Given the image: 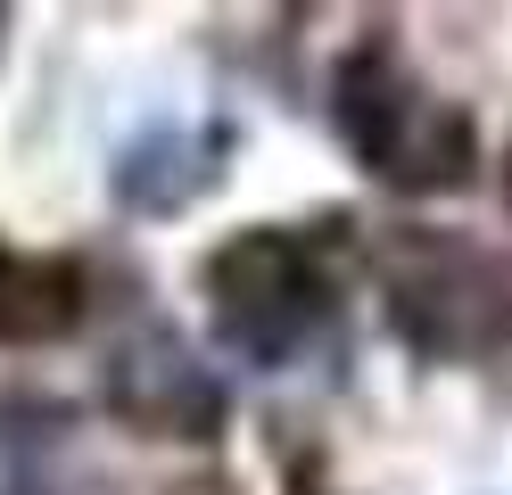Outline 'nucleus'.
Returning a JSON list of instances; mask_svg holds the SVG:
<instances>
[{
  "label": "nucleus",
  "mask_w": 512,
  "mask_h": 495,
  "mask_svg": "<svg viewBox=\"0 0 512 495\" xmlns=\"http://www.w3.org/2000/svg\"><path fill=\"white\" fill-rule=\"evenodd\" d=\"M331 124H339V141L356 149L364 174L389 182V190H405V198L463 190V182L479 174V124H471V108L438 99V91L397 58V42H380V33L339 58Z\"/></svg>",
  "instance_id": "nucleus-1"
},
{
  "label": "nucleus",
  "mask_w": 512,
  "mask_h": 495,
  "mask_svg": "<svg viewBox=\"0 0 512 495\" xmlns=\"http://www.w3.org/2000/svg\"><path fill=\"white\" fill-rule=\"evenodd\" d=\"M199 289L215 306L223 347L248 363H290L339 306V273L323 240H306L290 223H256V231H232L223 248H207Z\"/></svg>",
  "instance_id": "nucleus-2"
},
{
  "label": "nucleus",
  "mask_w": 512,
  "mask_h": 495,
  "mask_svg": "<svg viewBox=\"0 0 512 495\" xmlns=\"http://www.w3.org/2000/svg\"><path fill=\"white\" fill-rule=\"evenodd\" d=\"M389 322L430 363H479L512 347V281L471 240H413L389 264Z\"/></svg>",
  "instance_id": "nucleus-3"
},
{
  "label": "nucleus",
  "mask_w": 512,
  "mask_h": 495,
  "mask_svg": "<svg viewBox=\"0 0 512 495\" xmlns=\"http://www.w3.org/2000/svg\"><path fill=\"white\" fill-rule=\"evenodd\" d=\"M100 396L124 429L141 438H215L223 429V380L215 363H199V347L174 322H133L100 363Z\"/></svg>",
  "instance_id": "nucleus-4"
},
{
  "label": "nucleus",
  "mask_w": 512,
  "mask_h": 495,
  "mask_svg": "<svg viewBox=\"0 0 512 495\" xmlns=\"http://www.w3.org/2000/svg\"><path fill=\"white\" fill-rule=\"evenodd\" d=\"M223 157H232V124H149L141 141H124L108 165V190L124 215H182L223 182Z\"/></svg>",
  "instance_id": "nucleus-5"
},
{
  "label": "nucleus",
  "mask_w": 512,
  "mask_h": 495,
  "mask_svg": "<svg viewBox=\"0 0 512 495\" xmlns=\"http://www.w3.org/2000/svg\"><path fill=\"white\" fill-rule=\"evenodd\" d=\"M91 289L75 256H25L0 248V347H50L83 322Z\"/></svg>",
  "instance_id": "nucleus-6"
},
{
  "label": "nucleus",
  "mask_w": 512,
  "mask_h": 495,
  "mask_svg": "<svg viewBox=\"0 0 512 495\" xmlns=\"http://www.w3.org/2000/svg\"><path fill=\"white\" fill-rule=\"evenodd\" d=\"M0 495H42V487H0Z\"/></svg>",
  "instance_id": "nucleus-7"
},
{
  "label": "nucleus",
  "mask_w": 512,
  "mask_h": 495,
  "mask_svg": "<svg viewBox=\"0 0 512 495\" xmlns=\"http://www.w3.org/2000/svg\"><path fill=\"white\" fill-rule=\"evenodd\" d=\"M0 25H9V17H0Z\"/></svg>",
  "instance_id": "nucleus-8"
}]
</instances>
